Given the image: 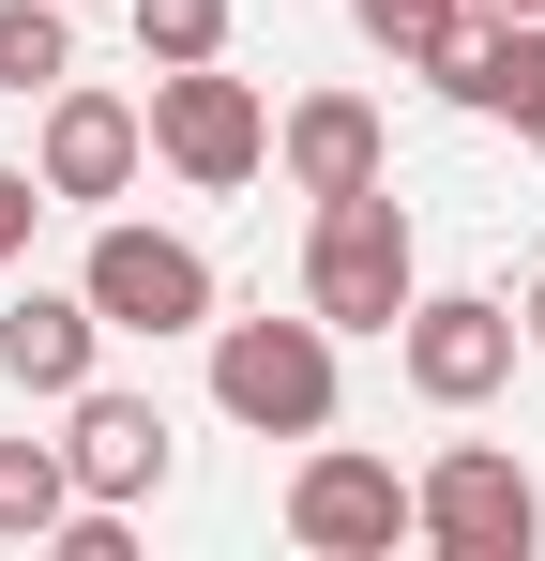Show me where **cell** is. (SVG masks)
Returning a JSON list of instances; mask_svg holds the SVG:
<instances>
[{"instance_id": "cell-18", "label": "cell", "mask_w": 545, "mask_h": 561, "mask_svg": "<svg viewBox=\"0 0 545 561\" xmlns=\"http://www.w3.org/2000/svg\"><path fill=\"white\" fill-rule=\"evenodd\" d=\"M31 213H61L46 168H0V259H31Z\"/></svg>"}, {"instance_id": "cell-20", "label": "cell", "mask_w": 545, "mask_h": 561, "mask_svg": "<svg viewBox=\"0 0 545 561\" xmlns=\"http://www.w3.org/2000/svg\"><path fill=\"white\" fill-rule=\"evenodd\" d=\"M515 334H531V350H545V288H531V319H515Z\"/></svg>"}, {"instance_id": "cell-12", "label": "cell", "mask_w": 545, "mask_h": 561, "mask_svg": "<svg viewBox=\"0 0 545 561\" xmlns=\"http://www.w3.org/2000/svg\"><path fill=\"white\" fill-rule=\"evenodd\" d=\"M272 152H288V183H303V197H363L379 168H394V152H379V106H363V92H303L288 122H272Z\"/></svg>"}, {"instance_id": "cell-11", "label": "cell", "mask_w": 545, "mask_h": 561, "mask_svg": "<svg viewBox=\"0 0 545 561\" xmlns=\"http://www.w3.org/2000/svg\"><path fill=\"white\" fill-rule=\"evenodd\" d=\"M91 350H106L91 288H15V304H0V379H15V394H77Z\"/></svg>"}, {"instance_id": "cell-9", "label": "cell", "mask_w": 545, "mask_h": 561, "mask_svg": "<svg viewBox=\"0 0 545 561\" xmlns=\"http://www.w3.org/2000/svg\"><path fill=\"white\" fill-rule=\"evenodd\" d=\"M425 77H440L454 106H485V122H515V137L545 152V15H454Z\"/></svg>"}, {"instance_id": "cell-8", "label": "cell", "mask_w": 545, "mask_h": 561, "mask_svg": "<svg viewBox=\"0 0 545 561\" xmlns=\"http://www.w3.org/2000/svg\"><path fill=\"white\" fill-rule=\"evenodd\" d=\"M137 152H152V106L77 92V77L46 92V152H31V168H46V197H61V213H106V197L137 183Z\"/></svg>"}, {"instance_id": "cell-6", "label": "cell", "mask_w": 545, "mask_h": 561, "mask_svg": "<svg viewBox=\"0 0 545 561\" xmlns=\"http://www.w3.org/2000/svg\"><path fill=\"white\" fill-rule=\"evenodd\" d=\"M394 365H409L425 410H485V394L515 379V304H485V288H409Z\"/></svg>"}, {"instance_id": "cell-17", "label": "cell", "mask_w": 545, "mask_h": 561, "mask_svg": "<svg viewBox=\"0 0 545 561\" xmlns=\"http://www.w3.org/2000/svg\"><path fill=\"white\" fill-rule=\"evenodd\" d=\"M46 547H61V561H137V531H121V501H61Z\"/></svg>"}, {"instance_id": "cell-19", "label": "cell", "mask_w": 545, "mask_h": 561, "mask_svg": "<svg viewBox=\"0 0 545 561\" xmlns=\"http://www.w3.org/2000/svg\"><path fill=\"white\" fill-rule=\"evenodd\" d=\"M469 15H545V0H469Z\"/></svg>"}, {"instance_id": "cell-15", "label": "cell", "mask_w": 545, "mask_h": 561, "mask_svg": "<svg viewBox=\"0 0 545 561\" xmlns=\"http://www.w3.org/2000/svg\"><path fill=\"white\" fill-rule=\"evenodd\" d=\"M152 61H228V0H121Z\"/></svg>"}, {"instance_id": "cell-13", "label": "cell", "mask_w": 545, "mask_h": 561, "mask_svg": "<svg viewBox=\"0 0 545 561\" xmlns=\"http://www.w3.org/2000/svg\"><path fill=\"white\" fill-rule=\"evenodd\" d=\"M77 77V0H0V92H61Z\"/></svg>"}, {"instance_id": "cell-5", "label": "cell", "mask_w": 545, "mask_h": 561, "mask_svg": "<svg viewBox=\"0 0 545 561\" xmlns=\"http://www.w3.org/2000/svg\"><path fill=\"white\" fill-rule=\"evenodd\" d=\"M77 288H91L106 334H152V350H167V334H212V259H197L182 228H91Z\"/></svg>"}, {"instance_id": "cell-16", "label": "cell", "mask_w": 545, "mask_h": 561, "mask_svg": "<svg viewBox=\"0 0 545 561\" xmlns=\"http://www.w3.org/2000/svg\"><path fill=\"white\" fill-rule=\"evenodd\" d=\"M454 15H469V0H349V31H363V46H394V61H440Z\"/></svg>"}, {"instance_id": "cell-2", "label": "cell", "mask_w": 545, "mask_h": 561, "mask_svg": "<svg viewBox=\"0 0 545 561\" xmlns=\"http://www.w3.org/2000/svg\"><path fill=\"white\" fill-rule=\"evenodd\" d=\"M409 288H425V259H409V213H394V183L318 197V243H303V304H318L334 334H394V319H409Z\"/></svg>"}, {"instance_id": "cell-7", "label": "cell", "mask_w": 545, "mask_h": 561, "mask_svg": "<svg viewBox=\"0 0 545 561\" xmlns=\"http://www.w3.org/2000/svg\"><path fill=\"white\" fill-rule=\"evenodd\" d=\"M288 547H318V561H394V547H409V485H394V456L318 440V456L288 470Z\"/></svg>"}, {"instance_id": "cell-1", "label": "cell", "mask_w": 545, "mask_h": 561, "mask_svg": "<svg viewBox=\"0 0 545 561\" xmlns=\"http://www.w3.org/2000/svg\"><path fill=\"white\" fill-rule=\"evenodd\" d=\"M212 410L258 440H318L334 425V319H212Z\"/></svg>"}, {"instance_id": "cell-14", "label": "cell", "mask_w": 545, "mask_h": 561, "mask_svg": "<svg viewBox=\"0 0 545 561\" xmlns=\"http://www.w3.org/2000/svg\"><path fill=\"white\" fill-rule=\"evenodd\" d=\"M61 501H77L61 440H0V547H46V531H61Z\"/></svg>"}, {"instance_id": "cell-4", "label": "cell", "mask_w": 545, "mask_h": 561, "mask_svg": "<svg viewBox=\"0 0 545 561\" xmlns=\"http://www.w3.org/2000/svg\"><path fill=\"white\" fill-rule=\"evenodd\" d=\"M152 152H167L197 197H228V183L272 168V106L243 92L228 61H152Z\"/></svg>"}, {"instance_id": "cell-10", "label": "cell", "mask_w": 545, "mask_h": 561, "mask_svg": "<svg viewBox=\"0 0 545 561\" xmlns=\"http://www.w3.org/2000/svg\"><path fill=\"white\" fill-rule=\"evenodd\" d=\"M61 470H77V501H152V485H167V410L77 379V394H61Z\"/></svg>"}, {"instance_id": "cell-3", "label": "cell", "mask_w": 545, "mask_h": 561, "mask_svg": "<svg viewBox=\"0 0 545 561\" xmlns=\"http://www.w3.org/2000/svg\"><path fill=\"white\" fill-rule=\"evenodd\" d=\"M409 531L440 561H531L545 547V485L500 440H454V456H425V485H409Z\"/></svg>"}]
</instances>
